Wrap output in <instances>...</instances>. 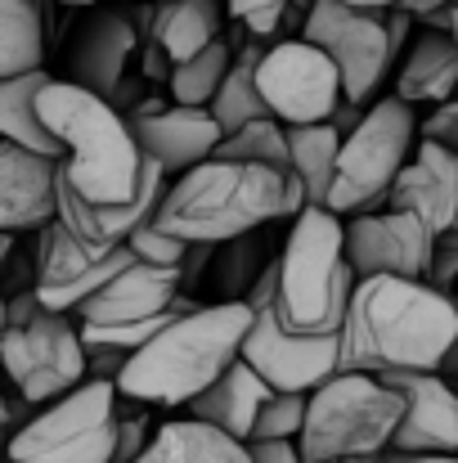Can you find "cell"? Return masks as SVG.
I'll use <instances>...</instances> for the list:
<instances>
[{"label":"cell","mask_w":458,"mask_h":463,"mask_svg":"<svg viewBox=\"0 0 458 463\" xmlns=\"http://www.w3.org/2000/svg\"><path fill=\"white\" fill-rule=\"evenodd\" d=\"M436 239H445V243H454V248H458V221L450 225V230H445V234H436Z\"/></svg>","instance_id":"cell-45"},{"label":"cell","mask_w":458,"mask_h":463,"mask_svg":"<svg viewBox=\"0 0 458 463\" xmlns=\"http://www.w3.org/2000/svg\"><path fill=\"white\" fill-rule=\"evenodd\" d=\"M396 463H458V455H400Z\"/></svg>","instance_id":"cell-41"},{"label":"cell","mask_w":458,"mask_h":463,"mask_svg":"<svg viewBox=\"0 0 458 463\" xmlns=\"http://www.w3.org/2000/svg\"><path fill=\"white\" fill-rule=\"evenodd\" d=\"M450 32H454V41H458V18H454V27H450Z\"/></svg>","instance_id":"cell-48"},{"label":"cell","mask_w":458,"mask_h":463,"mask_svg":"<svg viewBox=\"0 0 458 463\" xmlns=\"http://www.w3.org/2000/svg\"><path fill=\"white\" fill-rule=\"evenodd\" d=\"M216 157H238V162H266V166H279V171H293L288 166V127L279 118H252L234 131H225L216 140Z\"/></svg>","instance_id":"cell-31"},{"label":"cell","mask_w":458,"mask_h":463,"mask_svg":"<svg viewBox=\"0 0 458 463\" xmlns=\"http://www.w3.org/2000/svg\"><path fill=\"white\" fill-rule=\"evenodd\" d=\"M9 257H14V234H5V230H0V270H5V261H9Z\"/></svg>","instance_id":"cell-43"},{"label":"cell","mask_w":458,"mask_h":463,"mask_svg":"<svg viewBox=\"0 0 458 463\" xmlns=\"http://www.w3.org/2000/svg\"><path fill=\"white\" fill-rule=\"evenodd\" d=\"M302 463H337V459H302Z\"/></svg>","instance_id":"cell-47"},{"label":"cell","mask_w":458,"mask_h":463,"mask_svg":"<svg viewBox=\"0 0 458 463\" xmlns=\"http://www.w3.org/2000/svg\"><path fill=\"white\" fill-rule=\"evenodd\" d=\"M436 373L441 378H450V383H458V333L450 337V346H445V355L436 360Z\"/></svg>","instance_id":"cell-38"},{"label":"cell","mask_w":458,"mask_h":463,"mask_svg":"<svg viewBox=\"0 0 458 463\" xmlns=\"http://www.w3.org/2000/svg\"><path fill=\"white\" fill-rule=\"evenodd\" d=\"M270 392H275V387L238 355V360H229L198 396H189L184 410H189L193 419H202V423H211V428H220V432H229V437H238V441H248V432H252V423H257V410H261V401H266Z\"/></svg>","instance_id":"cell-22"},{"label":"cell","mask_w":458,"mask_h":463,"mask_svg":"<svg viewBox=\"0 0 458 463\" xmlns=\"http://www.w3.org/2000/svg\"><path fill=\"white\" fill-rule=\"evenodd\" d=\"M305 207V189L293 171L238 157H202L162 189L153 225L184 243H234L270 221H293Z\"/></svg>","instance_id":"cell-1"},{"label":"cell","mask_w":458,"mask_h":463,"mask_svg":"<svg viewBox=\"0 0 458 463\" xmlns=\"http://www.w3.org/2000/svg\"><path fill=\"white\" fill-rule=\"evenodd\" d=\"M131 261V248H108V252H90L81 248L59 221H45L36 230V275H32V293L54 310L81 307L90 293H99L122 266Z\"/></svg>","instance_id":"cell-14"},{"label":"cell","mask_w":458,"mask_h":463,"mask_svg":"<svg viewBox=\"0 0 458 463\" xmlns=\"http://www.w3.org/2000/svg\"><path fill=\"white\" fill-rule=\"evenodd\" d=\"M405 414L396 387L364 369H332L305 392V419L297 432L302 459H346L391 446V432Z\"/></svg>","instance_id":"cell-7"},{"label":"cell","mask_w":458,"mask_h":463,"mask_svg":"<svg viewBox=\"0 0 458 463\" xmlns=\"http://www.w3.org/2000/svg\"><path fill=\"white\" fill-rule=\"evenodd\" d=\"M337 145H341V131H337L332 122L288 127V166H293V175L302 180L305 203H314V207H323V198H328Z\"/></svg>","instance_id":"cell-28"},{"label":"cell","mask_w":458,"mask_h":463,"mask_svg":"<svg viewBox=\"0 0 458 463\" xmlns=\"http://www.w3.org/2000/svg\"><path fill=\"white\" fill-rule=\"evenodd\" d=\"M458 333V302L427 279L364 275L337 324V369H436Z\"/></svg>","instance_id":"cell-2"},{"label":"cell","mask_w":458,"mask_h":463,"mask_svg":"<svg viewBox=\"0 0 458 463\" xmlns=\"http://www.w3.org/2000/svg\"><path fill=\"white\" fill-rule=\"evenodd\" d=\"M257 95L270 118L284 127L328 122L341 99V72L314 41H279L266 45L257 59Z\"/></svg>","instance_id":"cell-12"},{"label":"cell","mask_w":458,"mask_h":463,"mask_svg":"<svg viewBox=\"0 0 458 463\" xmlns=\"http://www.w3.org/2000/svg\"><path fill=\"white\" fill-rule=\"evenodd\" d=\"M432 248H436V234L414 212L373 207V212H355L351 221H341V257L355 270V279L364 275L423 279Z\"/></svg>","instance_id":"cell-13"},{"label":"cell","mask_w":458,"mask_h":463,"mask_svg":"<svg viewBox=\"0 0 458 463\" xmlns=\"http://www.w3.org/2000/svg\"><path fill=\"white\" fill-rule=\"evenodd\" d=\"M400 459V450H373V455H346V459H337V463H396Z\"/></svg>","instance_id":"cell-40"},{"label":"cell","mask_w":458,"mask_h":463,"mask_svg":"<svg viewBox=\"0 0 458 463\" xmlns=\"http://www.w3.org/2000/svg\"><path fill=\"white\" fill-rule=\"evenodd\" d=\"M45 59V0H0V77L32 72Z\"/></svg>","instance_id":"cell-27"},{"label":"cell","mask_w":458,"mask_h":463,"mask_svg":"<svg viewBox=\"0 0 458 463\" xmlns=\"http://www.w3.org/2000/svg\"><path fill=\"white\" fill-rule=\"evenodd\" d=\"M0 378L23 405H45L86 378V342L77 315L45 307L32 288L5 298L0 328Z\"/></svg>","instance_id":"cell-6"},{"label":"cell","mask_w":458,"mask_h":463,"mask_svg":"<svg viewBox=\"0 0 458 463\" xmlns=\"http://www.w3.org/2000/svg\"><path fill=\"white\" fill-rule=\"evenodd\" d=\"M140 154L157 162L166 175L211 157L216 140L225 136L216 127V118L207 109H193V104H171V99H145L140 109H126L122 113Z\"/></svg>","instance_id":"cell-17"},{"label":"cell","mask_w":458,"mask_h":463,"mask_svg":"<svg viewBox=\"0 0 458 463\" xmlns=\"http://www.w3.org/2000/svg\"><path fill=\"white\" fill-rule=\"evenodd\" d=\"M9 432H14V405H9V396L0 392V463H5V441H9Z\"/></svg>","instance_id":"cell-39"},{"label":"cell","mask_w":458,"mask_h":463,"mask_svg":"<svg viewBox=\"0 0 458 463\" xmlns=\"http://www.w3.org/2000/svg\"><path fill=\"white\" fill-rule=\"evenodd\" d=\"M136 463H248V441L189 414L157 423Z\"/></svg>","instance_id":"cell-23"},{"label":"cell","mask_w":458,"mask_h":463,"mask_svg":"<svg viewBox=\"0 0 458 463\" xmlns=\"http://www.w3.org/2000/svg\"><path fill=\"white\" fill-rule=\"evenodd\" d=\"M59 5H68V9H90V5H99V0H59Z\"/></svg>","instance_id":"cell-44"},{"label":"cell","mask_w":458,"mask_h":463,"mask_svg":"<svg viewBox=\"0 0 458 463\" xmlns=\"http://www.w3.org/2000/svg\"><path fill=\"white\" fill-rule=\"evenodd\" d=\"M220 9H229V18H238L252 36H275L293 14L310 9V0H220Z\"/></svg>","instance_id":"cell-32"},{"label":"cell","mask_w":458,"mask_h":463,"mask_svg":"<svg viewBox=\"0 0 458 463\" xmlns=\"http://www.w3.org/2000/svg\"><path fill=\"white\" fill-rule=\"evenodd\" d=\"M261 50L266 45H248V54H234L229 72L220 77V86H216V95L207 104V113L216 118L220 131H234V127H243L252 118H266V104L257 95V59H261Z\"/></svg>","instance_id":"cell-29"},{"label":"cell","mask_w":458,"mask_h":463,"mask_svg":"<svg viewBox=\"0 0 458 463\" xmlns=\"http://www.w3.org/2000/svg\"><path fill=\"white\" fill-rule=\"evenodd\" d=\"M136 45H140V27H136V18L126 9L90 14L77 27L72 45H68V59H72V77L68 81H77V86H86V90L108 99L117 90V81L126 77V63H131Z\"/></svg>","instance_id":"cell-20"},{"label":"cell","mask_w":458,"mask_h":463,"mask_svg":"<svg viewBox=\"0 0 458 463\" xmlns=\"http://www.w3.org/2000/svg\"><path fill=\"white\" fill-rule=\"evenodd\" d=\"M302 419H305V392H270L257 410V423L248 437H293L302 432Z\"/></svg>","instance_id":"cell-33"},{"label":"cell","mask_w":458,"mask_h":463,"mask_svg":"<svg viewBox=\"0 0 458 463\" xmlns=\"http://www.w3.org/2000/svg\"><path fill=\"white\" fill-rule=\"evenodd\" d=\"M248 463H302L293 437H248Z\"/></svg>","instance_id":"cell-36"},{"label":"cell","mask_w":458,"mask_h":463,"mask_svg":"<svg viewBox=\"0 0 458 463\" xmlns=\"http://www.w3.org/2000/svg\"><path fill=\"white\" fill-rule=\"evenodd\" d=\"M54 171L59 157L0 140V230L36 234L54 221Z\"/></svg>","instance_id":"cell-21"},{"label":"cell","mask_w":458,"mask_h":463,"mask_svg":"<svg viewBox=\"0 0 458 463\" xmlns=\"http://www.w3.org/2000/svg\"><path fill=\"white\" fill-rule=\"evenodd\" d=\"M458 90V41L454 32H436L427 27L405 63H400V77H396V95L405 104H441Z\"/></svg>","instance_id":"cell-24"},{"label":"cell","mask_w":458,"mask_h":463,"mask_svg":"<svg viewBox=\"0 0 458 463\" xmlns=\"http://www.w3.org/2000/svg\"><path fill=\"white\" fill-rule=\"evenodd\" d=\"M229 63H234V50L216 36V41H211V45H202L193 59L171 63V72H166V99H171V104L207 109V104H211V95H216V86H220V77L229 72Z\"/></svg>","instance_id":"cell-30"},{"label":"cell","mask_w":458,"mask_h":463,"mask_svg":"<svg viewBox=\"0 0 458 463\" xmlns=\"http://www.w3.org/2000/svg\"><path fill=\"white\" fill-rule=\"evenodd\" d=\"M355 270L341 257V216L305 203L270 261V310L288 333H337Z\"/></svg>","instance_id":"cell-5"},{"label":"cell","mask_w":458,"mask_h":463,"mask_svg":"<svg viewBox=\"0 0 458 463\" xmlns=\"http://www.w3.org/2000/svg\"><path fill=\"white\" fill-rule=\"evenodd\" d=\"M387 387L400 392L405 414L391 432L400 455H458V392L436 369H382Z\"/></svg>","instance_id":"cell-15"},{"label":"cell","mask_w":458,"mask_h":463,"mask_svg":"<svg viewBox=\"0 0 458 463\" xmlns=\"http://www.w3.org/2000/svg\"><path fill=\"white\" fill-rule=\"evenodd\" d=\"M302 36L314 41L341 72V99L369 104L391 63L400 59V45L391 41V9H355L341 0H310L302 14Z\"/></svg>","instance_id":"cell-10"},{"label":"cell","mask_w":458,"mask_h":463,"mask_svg":"<svg viewBox=\"0 0 458 463\" xmlns=\"http://www.w3.org/2000/svg\"><path fill=\"white\" fill-rule=\"evenodd\" d=\"M252 324V302L229 298L216 307L180 310L171 324H162L145 346H136L113 378L122 401H140L153 410H175L189 396H198L229 360H238L243 333Z\"/></svg>","instance_id":"cell-3"},{"label":"cell","mask_w":458,"mask_h":463,"mask_svg":"<svg viewBox=\"0 0 458 463\" xmlns=\"http://www.w3.org/2000/svg\"><path fill=\"white\" fill-rule=\"evenodd\" d=\"M341 5H355V9H396V0H341Z\"/></svg>","instance_id":"cell-42"},{"label":"cell","mask_w":458,"mask_h":463,"mask_svg":"<svg viewBox=\"0 0 458 463\" xmlns=\"http://www.w3.org/2000/svg\"><path fill=\"white\" fill-rule=\"evenodd\" d=\"M153 437V405H122L117 396V428H113V463H136Z\"/></svg>","instance_id":"cell-34"},{"label":"cell","mask_w":458,"mask_h":463,"mask_svg":"<svg viewBox=\"0 0 458 463\" xmlns=\"http://www.w3.org/2000/svg\"><path fill=\"white\" fill-rule=\"evenodd\" d=\"M414 140H418L414 104H405L400 95L373 99L360 113V122L337 145V162H332V180H328L323 207L337 212V216H355V212L382 207L396 171L405 166V157L414 154Z\"/></svg>","instance_id":"cell-8"},{"label":"cell","mask_w":458,"mask_h":463,"mask_svg":"<svg viewBox=\"0 0 458 463\" xmlns=\"http://www.w3.org/2000/svg\"><path fill=\"white\" fill-rule=\"evenodd\" d=\"M149 36L166 63L193 59L220 36V0H157L149 14Z\"/></svg>","instance_id":"cell-25"},{"label":"cell","mask_w":458,"mask_h":463,"mask_svg":"<svg viewBox=\"0 0 458 463\" xmlns=\"http://www.w3.org/2000/svg\"><path fill=\"white\" fill-rule=\"evenodd\" d=\"M126 248H131V257H145V261H162V266H180L184 261V239H175V234H166V230H157L153 221H145L131 239H126Z\"/></svg>","instance_id":"cell-35"},{"label":"cell","mask_w":458,"mask_h":463,"mask_svg":"<svg viewBox=\"0 0 458 463\" xmlns=\"http://www.w3.org/2000/svg\"><path fill=\"white\" fill-rule=\"evenodd\" d=\"M252 324L243 333L238 355L275 387V392H310L337 369V333H288L270 310V266L248 288Z\"/></svg>","instance_id":"cell-11"},{"label":"cell","mask_w":458,"mask_h":463,"mask_svg":"<svg viewBox=\"0 0 458 463\" xmlns=\"http://www.w3.org/2000/svg\"><path fill=\"white\" fill-rule=\"evenodd\" d=\"M50 81L45 68H32V72H14V77H0V140L9 145H23V149H36V154L59 157V140L54 131L41 122L36 113V90Z\"/></svg>","instance_id":"cell-26"},{"label":"cell","mask_w":458,"mask_h":463,"mask_svg":"<svg viewBox=\"0 0 458 463\" xmlns=\"http://www.w3.org/2000/svg\"><path fill=\"white\" fill-rule=\"evenodd\" d=\"M382 207L414 212L432 234H445L458 221V149L441 140H418L396 171Z\"/></svg>","instance_id":"cell-18"},{"label":"cell","mask_w":458,"mask_h":463,"mask_svg":"<svg viewBox=\"0 0 458 463\" xmlns=\"http://www.w3.org/2000/svg\"><path fill=\"white\" fill-rule=\"evenodd\" d=\"M184 288L180 266H162V261H145L131 257L99 293H90L81 307L72 310L81 324H126V319H149L175 307Z\"/></svg>","instance_id":"cell-19"},{"label":"cell","mask_w":458,"mask_h":463,"mask_svg":"<svg viewBox=\"0 0 458 463\" xmlns=\"http://www.w3.org/2000/svg\"><path fill=\"white\" fill-rule=\"evenodd\" d=\"M445 5H450V0H396V9H405V14H409V18H418V23H423V18H432L436 9H445Z\"/></svg>","instance_id":"cell-37"},{"label":"cell","mask_w":458,"mask_h":463,"mask_svg":"<svg viewBox=\"0 0 458 463\" xmlns=\"http://www.w3.org/2000/svg\"><path fill=\"white\" fill-rule=\"evenodd\" d=\"M0 328H5V298H0Z\"/></svg>","instance_id":"cell-46"},{"label":"cell","mask_w":458,"mask_h":463,"mask_svg":"<svg viewBox=\"0 0 458 463\" xmlns=\"http://www.w3.org/2000/svg\"><path fill=\"white\" fill-rule=\"evenodd\" d=\"M166 189V171L145 157V171H140V184L131 198L122 203H86L77 194H68L59 180H54V221L90 252H108V248H122L145 221L153 216L157 198Z\"/></svg>","instance_id":"cell-16"},{"label":"cell","mask_w":458,"mask_h":463,"mask_svg":"<svg viewBox=\"0 0 458 463\" xmlns=\"http://www.w3.org/2000/svg\"><path fill=\"white\" fill-rule=\"evenodd\" d=\"M36 113L59 140L54 180L86 203H122L136 194L145 154L126 118L95 90L77 81H45L36 90Z\"/></svg>","instance_id":"cell-4"},{"label":"cell","mask_w":458,"mask_h":463,"mask_svg":"<svg viewBox=\"0 0 458 463\" xmlns=\"http://www.w3.org/2000/svg\"><path fill=\"white\" fill-rule=\"evenodd\" d=\"M113 428L117 387L108 378H81L9 432L5 463H113Z\"/></svg>","instance_id":"cell-9"}]
</instances>
